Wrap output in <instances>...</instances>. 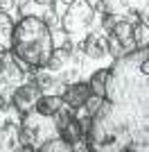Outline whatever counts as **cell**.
<instances>
[{"label": "cell", "instance_id": "6da1fadb", "mask_svg": "<svg viewBox=\"0 0 149 152\" xmlns=\"http://www.w3.org/2000/svg\"><path fill=\"white\" fill-rule=\"evenodd\" d=\"M88 150L95 152H147L149 150V104L113 102L102 98L84 134Z\"/></svg>", "mask_w": 149, "mask_h": 152}, {"label": "cell", "instance_id": "7a4b0ae2", "mask_svg": "<svg viewBox=\"0 0 149 152\" xmlns=\"http://www.w3.org/2000/svg\"><path fill=\"white\" fill-rule=\"evenodd\" d=\"M52 50L54 34L38 16H23L16 23L12 34V52L25 64L30 75L48 64Z\"/></svg>", "mask_w": 149, "mask_h": 152}, {"label": "cell", "instance_id": "3957f363", "mask_svg": "<svg viewBox=\"0 0 149 152\" xmlns=\"http://www.w3.org/2000/svg\"><path fill=\"white\" fill-rule=\"evenodd\" d=\"M54 121L48 116H41L38 111L20 116L18 123V136H20V150H36L45 139L52 136Z\"/></svg>", "mask_w": 149, "mask_h": 152}, {"label": "cell", "instance_id": "277c9868", "mask_svg": "<svg viewBox=\"0 0 149 152\" xmlns=\"http://www.w3.org/2000/svg\"><path fill=\"white\" fill-rule=\"evenodd\" d=\"M95 5L90 0H70L61 16V27L68 37H84L95 25Z\"/></svg>", "mask_w": 149, "mask_h": 152}, {"label": "cell", "instance_id": "5b68a950", "mask_svg": "<svg viewBox=\"0 0 149 152\" xmlns=\"http://www.w3.org/2000/svg\"><path fill=\"white\" fill-rule=\"evenodd\" d=\"M43 68H48L50 73L66 86L68 82H74V80L79 77L81 55L74 52V48H68V45H61V48L54 45V50H52V55H50L48 64H45Z\"/></svg>", "mask_w": 149, "mask_h": 152}, {"label": "cell", "instance_id": "8992f818", "mask_svg": "<svg viewBox=\"0 0 149 152\" xmlns=\"http://www.w3.org/2000/svg\"><path fill=\"white\" fill-rule=\"evenodd\" d=\"M95 12H106L115 18L149 23V0H99Z\"/></svg>", "mask_w": 149, "mask_h": 152}, {"label": "cell", "instance_id": "52a82bcc", "mask_svg": "<svg viewBox=\"0 0 149 152\" xmlns=\"http://www.w3.org/2000/svg\"><path fill=\"white\" fill-rule=\"evenodd\" d=\"M106 43H108V55L113 59L124 57L131 50H136V45H133V20L115 18L111 30L106 32Z\"/></svg>", "mask_w": 149, "mask_h": 152}, {"label": "cell", "instance_id": "ba28073f", "mask_svg": "<svg viewBox=\"0 0 149 152\" xmlns=\"http://www.w3.org/2000/svg\"><path fill=\"white\" fill-rule=\"evenodd\" d=\"M43 91L38 89V84L34 82V77H30V82H20L18 86H14L12 91V107L18 111L20 116L34 111V104H36L38 95Z\"/></svg>", "mask_w": 149, "mask_h": 152}, {"label": "cell", "instance_id": "9c48e42d", "mask_svg": "<svg viewBox=\"0 0 149 152\" xmlns=\"http://www.w3.org/2000/svg\"><path fill=\"white\" fill-rule=\"evenodd\" d=\"M59 95H61L63 104H68V107L79 111V109L84 107V102L90 98V89H88V82H77V80H74V82L66 84Z\"/></svg>", "mask_w": 149, "mask_h": 152}, {"label": "cell", "instance_id": "30bf717a", "mask_svg": "<svg viewBox=\"0 0 149 152\" xmlns=\"http://www.w3.org/2000/svg\"><path fill=\"white\" fill-rule=\"evenodd\" d=\"M88 59H102L108 55V43H106V34L102 32H90L79 45H77Z\"/></svg>", "mask_w": 149, "mask_h": 152}, {"label": "cell", "instance_id": "8fae6325", "mask_svg": "<svg viewBox=\"0 0 149 152\" xmlns=\"http://www.w3.org/2000/svg\"><path fill=\"white\" fill-rule=\"evenodd\" d=\"M20 150L18 125L14 121H7L0 125V152H16Z\"/></svg>", "mask_w": 149, "mask_h": 152}, {"label": "cell", "instance_id": "7c38bea8", "mask_svg": "<svg viewBox=\"0 0 149 152\" xmlns=\"http://www.w3.org/2000/svg\"><path fill=\"white\" fill-rule=\"evenodd\" d=\"M56 134L61 136L66 143H70V145H77V143H81V139H84V127H81L79 118L77 116H72L70 121H66L63 125L56 127Z\"/></svg>", "mask_w": 149, "mask_h": 152}, {"label": "cell", "instance_id": "4fadbf2b", "mask_svg": "<svg viewBox=\"0 0 149 152\" xmlns=\"http://www.w3.org/2000/svg\"><path fill=\"white\" fill-rule=\"evenodd\" d=\"M63 100L59 93H41L38 95L36 104H34V111H38L41 116H48V118H52V116L61 109Z\"/></svg>", "mask_w": 149, "mask_h": 152}, {"label": "cell", "instance_id": "5bb4252c", "mask_svg": "<svg viewBox=\"0 0 149 152\" xmlns=\"http://www.w3.org/2000/svg\"><path fill=\"white\" fill-rule=\"evenodd\" d=\"M14 18L9 16V12H2L0 9V55L5 52H12V34H14Z\"/></svg>", "mask_w": 149, "mask_h": 152}, {"label": "cell", "instance_id": "9a60e30c", "mask_svg": "<svg viewBox=\"0 0 149 152\" xmlns=\"http://www.w3.org/2000/svg\"><path fill=\"white\" fill-rule=\"evenodd\" d=\"M108 73L111 68H99L95 70L90 80H88V89H90V95H97V98H104L106 95V82H108Z\"/></svg>", "mask_w": 149, "mask_h": 152}, {"label": "cell", "instance_id": "2e32d148", "mask_svg": "<svg viewBox=\"0 0 149 152\" xmlns=\"http://www.w3.org/2000/svg\"><path fill=\"white\" fill-rule=\"evenodd\" d=\"M36 150L38 152H72V145L66 143L61 136H50V139H45Z\"/></svg>", "mask_w": 149, "mask_h": 152}, {"label": "cell", "instance_id": "e0dca14e", "mask_svg": "<svg viewBox=\"0 0 149 152\" xmlns=\"http://www.w3.org/2000/svg\"><path fill=\"white\" fill-rule=\"evenodd\" d=\"M133 45L136 48H147L149 45V25L142 20L133 23Z\"/></svg>", "mask_w": 149, "mask_h": 152}, {"label": "cell", "instance_id": "ac0fdd59", "mask_svg": "<svg viewBox=\"0 0 149 152\" xmlns=\"http://www.w3.org/2000/svg\"><path fill=\"white\" fill-rule=\"evenodd\" d=\"M14 5H16V0H0V9L2 12H12Z\"/></svg>", "mask_w": 149, "mask_h": 152}, {"label": "cell", "instance_id": "d6986e66", "mask_svg": "<svg viewBox=\"0 0 149 152\" xmlns=\"http://www.w3.org/2000/svg\"><path fill=\"white\" fill-rule=\"evenodd\" d=\"M34 2H38V5H56L59 0H34Z\"/></svg>", "mask_w": 149, "mask_h": 152}, {"label": "cell", "instance_id": "ffe728a7", "mask_svg": "<svg viewBox=\"0 0 149 152\" xmlns=\"http://www.w3.org/2000/svg\"><path fill=\"white\" fill-rule=\"evenodd\" d=\"M0 111H2V98H0Z\"/></svg>", "mask_w": 149, "mask_h": 152}]
</instances>
